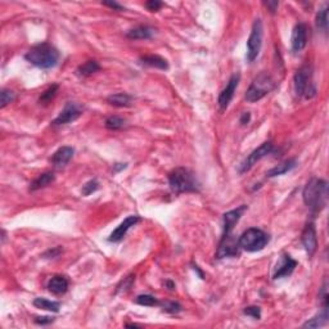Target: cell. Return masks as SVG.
Listing matches in <instances>:
<instances>
[{
  "label": "cell",
  "mask_w": 329,
  "mask_h": 329,
  "mask_svg": "<svg viewBox=\"0 0 329 329\" xmlns=\"http://www.w3.org/2000/svg\"><path fill=\"white\" fill-rule=\"evenodd\" d=\"M302 198L312 213L320 212L328 203V183L323 179L312 178L305 185Z\"/></svg>",
  "instance_id": "obj_1"
},
{
  "label": "cell",
  "mask_w": 329,
  "mask_h": 329,
  "mask_svg": "<svg viewBox=\"0 0 329 329\" xmlns=\"http://www.w3.org/2000/svg\"><path fill=\"white\" fill-rule=\"evenodd\" d=\"M26 61L39 69L49 70L57 66L59 61V51L49 43H41L35 45L24 54Z\"/></svg>",
  "instance_id": "obj_2"
},
{
  "label": "cell",
  "mask_w": 329,
  "mask_h": 329,
  "mask_svg": "<svg viewBox=\"0 0 329 329\" xmlns=\"http://www.w3.org/2000/svg\"><path fill=\"white\" fill-rule=\"evenodd\" d=\"M168 184L175 194L199 192V183L190 170L178 167L168 174Z\"/></svg>",
  "instance_id": "obj_3"
},
{
  "label": "cell",
  "mask_w": 329,
  "mask_h": 329,
  "mask_svg": "<svg viewBox=\"0 0 329 329\" xmlns=\"http://www.w3.org/2000/svg\"><path fill=\"white\" fill-rule=\"evenodd\" d=\"M293 85L297 96L311 99L316 94V86L312 79V67L310 65H304L298 69L293 77Z\"/></svg>",
  "instance_id": "obj_4"
},
{
  "label": "cell",
  "mask_w": 329,
  "mask_h": 329,
  "mask_svg": "<svg viewBox=\"0 0 329 329\" xmlns=\"http://www.w3.org/2000/svg\"><path fill=\"white\" fill-rule=\"evenodd\" d=\"M269 242H270L269 234L265 233L264 230L257 229V228L247 229L238 238L240 250H244L247 252H257V251L264 250Z\"/></svg>",
  "instance_id": "obj_5"
},
{
  "label": "cell",
  "mask_w": 329,
  "mask_h": 329,
  "mask_svg": "<svg viewBox=\"0 0 329 329\" xmlns=\"http://www.w3.org/2000/svg\"><path fill=\"white\" fill-rule=\"evenodd\" d=\"M275 89V81L267 72H261L256 76L250 88L246 92V100L250 103H255L262 99L270 92Z\"/></svg>",
  "instance_id": "obj_6"
},
{
  "label": "cell",
  "mask_w": 329,
  "mask_h": 329,
  "mask_svg": "<svg viewBox=\"0 0 329 329\" xmlns=\"http://www.w3.org/2000/svg\"><path fill=\"white\" fill-rule=\"evenodd\" d=\"M262 35H264L262 22H261L260 18H257L252 24L251 35L248 38V41H247V61L251 62V63L260 54L261 45H262Z\"/></svg>",
  "instance_id": "obj_7"
},
{
  "label": "cell",
  "mask_w": 329,
  "mask_h": 329,
  "mask_svg": "<svg viewBox=\"0 0 329 329\" xmlns=\"http://www.w3.org/2000/svg\"><path fill=\"white\" fill-rule=\"evenodd\" d=\"M273 149H274V144L271 143V141H265V143H262L260 147L251 152V154H248V157L239 164L238 172L239 174H244V172L250 171L251 168L254 167L257 162L262 160L264 157H266L267 154H270L273 152Z\"/></svg>",
  "instance_id": "obj_8"
},
{
  "label": "cell",
  "mask_w": 329,
  "mask_h": 329,
  "mask_svg": "<svg viewBox=\"0 0 329 329\" xmlns=\"http://www.w3.org/2000/svg\"><path fill=\"white\" fill-rule=\"evenodd\" d=\"M240 254V247L238 239L234 238L233 234L221 236L219 248L216 252V258H225V257H236Z\"/></svg>",
  "instance_id": "obj_9"
},
{
  "label": "cell",
  "mask_w": 329,
  "mask_h": 329,
  "mask_svg": "<svg viewBox=\"0 0 329 329\" xmlns=\"http://www.w3.org/2000/svg\"><path fill=\"white\" fill-rule=\"evenodd\" d=\"M82 115V111L76 103H67L65 106V108L61 111V113L58 115V117L53 121V125L55 126H59V125H66V123L73 122L79 118Z\"/></svg>",
  "instance_id": "obj_10"
},
{
  "label": "cell",
  "mask_w": 329,
  "mask_h": 329,
  "mask_svg": "<svg viewBox=\"0 0 329 329\" xmlns=\"http://www.w3.org/2000/svg\"><path fill=\"white\" fill-rule=\"evenodd\" d=\"M239 80H240L239 73H234V75L229 79V82H228V85H226L225 89L220 93L217 103H219V107L221 111H225L226 108H228V106L230 104V102H232V99H233L234 93H235L236 88H238V84H239Z\"/></svg>",
  "instance_id": "obj_11"
},
{
  "label": "cell",
  "mask_w": 329,
  "mask_h": 329,
  "mask_svg": "<svg viewBox=\"0 0 329 329\" xmlns=\"http://www.w3.org/2000/svg\"><path fill=\"white\" fill-rule=\"evenodd\" d=\"M301 242L304 247H305L308 256H314V254L318 250V238H316L315 226L312 223L306 224L305 229H304L301 234Z\"/></svg>",
  "instance_id": "obj_12"
},
{
  "label": "cell",
  "mask_w": 329,
  "mask_h": 329,
  "mask_svg": "<svg viewBox=\"0 0 329 329\" xmlns=\"http://www.w3.org/2000/svg\"><path fill=\"white\" fill-rule=\"evenodd\" d=\"M296 266H297V261L293 260L289 255H282L281 260H279V262L277 264V267H275L273 279L277 281V279H281V278L289 277L295 271Z\"/></svg>",
  "instance_id": "obj_13"
},
{
  "label": "cell",
  "mask_w": 329,
  "mask_h": 329,
  "mask_svg": "<svg viewBox=\"0 0 329 329\" xmlns=\"http://www.w3.org/2000/svg\"><path fill=\"white\" fill-rule=\"evenodd\" d=\"M291 44L293 53H298L305 48L307 44V26L305 24L300 22L296 24L293 32H292Z\"/></svg>",
  "instance_id": "obj_14"
},
{
  "label": "cell",
  "mask_w": 329,
  "mask_h": 329,
  "mask_svg": "<svg viewBox=\"0 0 329 329\" xmlns=\"http://www.w3.org/2000/svg\"><path fill=\"white\" fill-rule=\"evenodd\" d=\"M139 221H141V217H139V216H137V215H133V216H129V217H126V219L123 220L122 223H121L120 225L117 226L116 229L113 230L112 233H111L108 240H110V242H115V243H117V242L122 240L123 238H125V235H126L127 232H129V230H130L133 226L137 225Z\"/></svg>",
  "instance_id": "obj_15"
},
{
  "label": "cell",
  "mask_w": 329,
  "mask_h": 329,
  "mask_svg": "<svg viewBox=\"0 0 329 329\" xmlns=\"http://www.w3.org/2000/svg\"><path fill=\"white\" fill-rule=\"evenodd\" d=\"M247 210V206H240L238 209L232 210L229 212H226L224 215V232L223 235H228V234H232L233 232L234 226L236 225V223L239 221L243 212Z\"/></svg>",
  "instance_id": "obj_16"
},
{
  "label": "cell",
  "mask_w": 329,
  "mask_h": 329,
  "mask_svg": "<svg viewBox=\"0 0 329 329\" xmlns=\"http://www.w3.org/2000/svg\"><path fill=\"white\" fill-rule=\"evenodd\" d=\"M73 148L71 147H62L59 148L58 151L55 152L53 156H51L50 161L53 164L55 168H63L66 164L71 161V158L73 157Z\"/></svg>",
  "instance_id": "obj_17"
},
{
  "label": "cell",
  "mask_w": 329,
  "mask_h": 329,
  "mask_svg": "<svg viewBox=\"0 0 329 329\" xmlns=\"http://www.w3.org/2000/svg\"><path fill=\"white\" fill-rule=\"evenodd\" d=\"M48 289L53 295H63L69 289V281L63 275H54L48 282Z\"/></svg>",
  "instance_id": "obj_18"
},
{
  "label": "cell",
  "mask_w": 329,
  "mask_h": 329,
  "mask_svg": "<svg viewBox=\"0 0 329 329\" xmlns=\"http://www.w3.org/2000/svg\"><path fill=\"white\" fill-rule=\"evenodd\" d=\"M154 32H156L154 28L149 27V26H138V27L127 31L126 38L131 39V40H148V39L153 38Z\"/></svg>",
  "instance_id": "obj_19"
},
{
  "label": "cell",
  "mask_w": 329,
  "mask_h": 329,
  "mask_svg": "<svg viewBox=\"0 0 329 329\" xmlns=\"http://www.w3.org/2000/svg\"><path fill=\"white\" fill-rule=\"evenodd\" d=\"M296 166H297V161H296V160H287V161H284L283 164H278L275 167L270 168V170L266 172L267 178H275V176H281V175L287 174V172H289L291 170H293Z\"/></svg>",
  "instance_id": "obj_20"
},
{
  "label": "cell",
  "mask_w": 329,
  "mask_h": 329,
  "mask_svg": "<svg viewBox=\"0 0 329 329\" xmlns=\"http://www.w3.org/2000/svg\"><path fill=\"white\" fill-rule=\"evenodd\" d=\"M133 96L126 93H117V94H112L107 98V103H110L111 106L115 107H130L133 104Z\"/></svg>",
  "instance_id": "obj_21"
},
{
  "label": "cell",
  "mask_w": 329,
  "mask_h": 329,
  "mask_svg": "<svg viewBox=\"0 0 329 329\" xmlns=\"http://www.w3.org/2000/svg\"><path fill=\"white\" fill-rule=\"evenodd\" d=\"M329 314H328V307H323V310L319 314H316L315 316L304 324V328H320V327H324L328 323Z\"/></svg>",
  "instance_id": "obj_22"
},
{
  "label": "cell",
  "mask_w": 329,
  "mask_h": 329,
  "mask_svg": "<svg viewBox=\"0 0 329 329\" xmlns=\"http://www.w3.org/2000/svg\"><path fill=\"white\" fill-rule=\"evenodd\" d=\"M55 180V176L53 172H44V174H41L40 176L35 179L34 182L30 184V190L31 192H35V190H39L41 188H45V187H48L50 185L51 183Z\"/></svg>",
  "instance_id": "obj_23"
},
{
  "label": "cell",
  "mask_w": 329,
  "mask_h": 329,
  "mask_svg": "<svg viewBox=\"0 0 329 329\" xmlns=\"http://www.w3.org/2000/svg\"><path fill=\"white\" fill-rule=\"evenodd\" d=\"M141 62L143 65L149 66V67H154V69L168 70L167 61L164 58H162V57H160V55H153V54L144 55V57H141Z\"/></svg>",
  "instance_id": "obj_24"
},
{
  "label": "cell",
  "mask_w": 329,
  "mask_h": 329,
  "mask_svg": "<svg viewBox=\"0 0 329 329\" xmlns=\"http://www.w3.org/2000/svg\"><path fill=\"white\" fill-rule=\"evenodd\" d=\"M100 70L99 63L94 59H90V61L85 62V63H82L81 66H79V69H77V75L82 76V77H88V76L93 75V73H95Z\"/></svg>",
  "instance_id": "obj_25"
},
{
  "label": "cell",
  "mask_w": 329,
  "mask_h": 329,
  "mask_svg": "<svg viewBox=\"0 0 329 329\" xmlns=\"http://www.w3.org/2000/svg\"><path fill=\"white\" fill-rule=\"evenodd\" d=\"M34 306H36L38 308L41 310H47V311H53L58 312L59 308H61V304L57 301H50L48 298L38 297L34 300Z\"/></svg>",
  "instance_id": "obj_26"
},
{
  "label": "cell",
  "mask_w": 329,
  "mask_h": 329,
  "mask_svg": "<svg viewBox=\"0 0 329 329\" xmlns=\"http://www.w3.org/2000/svg\"><path fill=\"white\" fill-rule=\"evenodd\" d=\"M315 24L316 27L322 30L323 32L328 31V7H324L322 10H319V13L316 14Z\"/></svg>",
  "instance_id": "obj_27"
},
{
  "label": "cell",
  "mask_w": 329,
  "mask_h": 329,
  "mask_svg": "<svg viewBox=\"0 0 329 329\" xmlns=\"http://www.w3.org/2000/svg\"><path fill=\"white\" fill-rule=\"evenodd\" d=\"M125 125H126V121L123 120L122 117L118 116H110L104 122V126L108 130H120Z\"/></svg>",
  "instance_id": "obj_28"
},
{
  "label": "cell",
  "mask_w": 329,
  "mask_h": 329,
  "mask_svg": "<svg viewBox=\"0 0 329 329\" xmlns=\"http://www.w3.org/2000/svg\"><path fill=\"white\" fill-rule=\"evenodd\" d=\"M58 89H59V86L57 85V84H53L51 86H49L48 89L45 90V92L41 94L40 99H39L40 104H48V103H50L51 99H53V98L57 95V92H58Z\"/></svg>",
  "instance_id": "obj_29"
},
{
  "label": "cell",
  "mask_w": 329,
  "mask_h": 329,
  "mask_svg": "<svg viewBox=\"0 0 329 329\" xmlns=\"http://www.w3.org/2000/svg\"><path fill=\"white\" fill-rule=\"evenodd\" d=\"M16 100V93L9 89H3L0 93V108L7 107L8 104Z\"/></svg>",
  "instance_id": "obj_30"
},
{
  "label": "cell",
  "mask_w": 329,
  "mask_h": 329,
  "mask_svg": "<svg viewBox=\"0 0 329 329\" xmlns=\"http://www.w3.org/2000/svg\"><path fill=\"white\" fill-rule=\"evenodd\" d=\"M137 304H139L141 306H149V307H152V306L160 305V301L151 295H141L137 297Z\"/></svg>",
  "instance_id": "obj_31"
},
{
  "label": "cell",
  "mask_w": 329,
  "mask_h": 329,
  "mask_svg": "<svg viewBox=\"0 0 329 329\" xmlns=\"http://www.w3.org/2000/svg\"><path fill=\"white\" fill-rule=\"evenodd\" d=\"M160 305L162 306V310L166 312H170V314H178V312L182 311V305L179 302L175 301H166V302H160Z\"/></svg>",
  "instance_id": "obj_32"
},
{
  "label": "cell",
  "mask_w": 329,
  "mask_h": 329,
  "mask_svg": "<svg viewBox=\"0 0 329 329\" xmlns=\"http://www.w3.org/2000/svg\"><path fill=\"white\" fill-rule=\"evenodd\" d=\"M98 188H99V183L96 182L95 179H94V180H90V182H88L84 187H82V194L90 195L92 193L98 190Z\"/></svg>",
  "instance_id": "obj_33"
},
{
  "label": "cell",
  "mask_w": 329,
  "mask_h": 329,
  "mask_svg": "<svg viewBox=\"0 0 329 329\" xmlns=\"http://www.w3.org/2000/svg\"><path fill=\"white\" fill-rule=\"evenodd\" d=\"M134 281H135V275H129V277L123 278V281L121 282L120 284L117 285V289L116 292H120V291H127L129 288L131 287V284L134 283Z\"/></svg>",
  "instance_id": "obj_34"
},
{
  "label": "cell",
  "mask_w": 329,
  "mask_h": 329,
  "mask_svg": "<svg viewBox=\"0 0 329 329\" xmlns=\"http://www.w3.org/2000/svg\"><path fill=\"white\" fill-rule=\"evenodd\" d=\"M243 314H246L248 316H252L254 319L258 320L261 318V308L258 306H248V307H246L243 310Z\"/></svg>",
  "instance_id": "obj_35"
},
{
  "label": "cell",
  "mask_w": 329,
  "mask_h": 329,
  "mask_svg": "<svg viewBox=\"0 0 329 329\" xmlns=\"http://www.w3.org/2000/svg\"><path fill=\"white\" fill-rule=\"evenodd\" d=\"M162 5H164V3L158 1V0H149V1L145 3V7H147L149 12H157L160 8H162Z\"/></svg>",
  "instance_id": "obj_36"
},
{
  "label": "cell",
  "mask_w": 329,
  "mask_h": 329,
  "mask_svg": "<svg viewBox=\"0 0 329 329\" xmlns=\"http://www.w3.org/2000/svg\"><path fill=\"white\" fill-rule=\"evenodd\" d=\"M36 324L39 326H48L50 323L54 322V318H50V316H43V318H35L34 320Z\"/></svg>",
  "instance_id": "obj_37"
},
{
  "label": "cell",
  "mask_w": 329,
  "mask_h": 329,
  "mask_svg": "<svg viewBox=\"0 0 329 329\" xmlns=\"http://www.w3.org/2000/svg\"><path fill=\"white\" fill-rule=\"evenodd\" d=\"M62 254V248L61 247H57L54 250H49L48 252H45L44 257H48V258H54V257L59 256Z\"/></svg>",
  "instance_id": "obj_38"
},
{
  "label": "cell",
  "mask_w": 329,
  "mask_h": 329,
  "mask_svg": "<svg viewBox=\"0 0 329 329\" xmlns=\"http://www.w3.org/2000/svg\"><path fill=\"white\" fill-rule=\"evenodd\" d=\"M102 4H103V5H106V7L112 8V9H115V10H118V12H121V10L125 9L122 5H120V4L116 3V1H103Z\"/></svg>",
  "instance_id": "obj_39"
},
{
  "label": "cell",
  "mask_w": 329,
  "mask_h": 329,
  "mask_svg": "<svg viewBox=\"0 0 329 329\" xmlns=\"http://www.w3.org/2000/svg\"><path fill=\"white\" fill-rule=\"evenodd\" d=\"M250 121H251L250 112L242 113V116H240V120H239L240 125H242V126H246V125H248V122H250Z\"/></svg>",
  "instance_id": "obj_40"
},
{
  "label": "cell",
  "mask_w": 329,
  "mask_h": 329,
  "mask_svg": "<svg viewBox=\"0 0 329 329\" xmlns=\"http://www.w3.org/2000/svg\"><path fill=\"white\" fill-rule=\"evenodd\" d=\"M265 5H266L267 8H269V10H270L271 13L274 14L275 12H277V9H278V5H279V3H278V1H265Z\"/></svg>",
  "instance_id": "obj_41"
},
{
  "label": "cell",
  "mask_w": 329,
  "mask_h": 329,
  "mask_svg": "<svg viewBox=\"0 0 329 329\" xmlns=\"http://www.w3.org/2000/svg\"><path fill=\"white\" fill-rule=\"evenodd\" d=\"M123 168H126V164H113V172H118Z\"/></svg>",
  "instance_id": "obj_42"
},
{
  "label": "cell",
  "mask_w": 329,
  "mask_h": 329,
  "mask_svg": "<svg viewBox=\"0 0 329 329\" xmlns=\"http://www.w3.org/2000/svg\"><path fill=\"white\" fill-rule=\"evenodd\" d=\"M166 285H167V287H168V289H174V287H175L174 283H172V282H170V281L166 282Z\"/></svg>",
  "instance_id": "obj_43"
},
{
  "label": "cell",
  "mask_w": 329,
  "mask_h": 329,
  "mask_svg": "<svg viewBox=\"0 0 329 329\" xmlns=\"http://www.w3.org/2000/svg\"><path fill=\"white\" fill-rule=\"evenodd\" d=\"M126 327H141V326H138V324H126Z\"/></svg>",
  "instance_id": "obj_44"
}]
</instances>
